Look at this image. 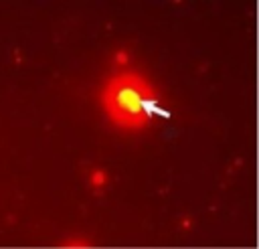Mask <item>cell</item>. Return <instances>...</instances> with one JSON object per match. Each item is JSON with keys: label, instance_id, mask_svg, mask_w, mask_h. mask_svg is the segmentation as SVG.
<instances>
[{"label": "cell", "instance_id": "obj_1", "mask_svg": "<svg viewBox=\"0 0 259 249\" xmlns=\"http://www.w3.org/2000/svg\"><path fill=\"white\" fill-rule=\"evenodd\" d=\"M119 99H121L123 107H127V109H138V105H140V101H138V95H136L134 91H121Z\"/></svg>", "mask_w": 259, "mask_h": 249}]
</instances>
